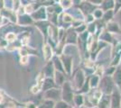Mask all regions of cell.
I'll return each mask as SVG.
<instances>
[{
    "mask_svg": "<svg viewBox=\"0 0 121 108\" xmlns=\"http://www.w3.org/2000/svg\"><path fill=\"white\" fill-rule=\"evenodd\" d=\"M114 6L113 0H105L102 4V9L103 10H108V8H112Z\"/></svg>",
    "mask_w": 121,
    "mask_h": 108,
    "instance_id": "cell-18",
    "label": "cell"
},
{
    "mask_svg": "<svg viewBox=\"0 0 121 108\" xmlns=\"http://www.w3.org/2000/svg\"><path fill=\"white\" fill-rule=\"evenodd\" d=\"M100 88H102V91L108 94H110L113 90V82H112V79L109 77H105L100 83Z\"/></svg>",
    "mask_w": 121,
    "mask_h": 108,
    "instance_id": "cell-2",
    "label": "cell"
},
{
    "mask_svg": "<svg viewBox=\"0 0 121 108\" xmlns=\"http://www.w3.org/2000/svg\"><path fill=\"white\" fill-rule=\"evenodd\" d=\"M54 76H55V83L58 85V86H61L63 85L64 83V76L63 74H61L60 71H57L54 72Z\"/></svg>",
    "mask_w": 121,
    "mask_h": 108,
    "instance_id": "cell-12",
    "label": "cell"
},
{
    "mask_svg": "<svg viewBox=\"0 0 121 108\" xmlns=\"http://www.w3.org/2000/svg\"><path fill=\"white\" fill-rule=\"evenodd\" d=\"M121 7V0H117L116 5H115V12H117V10Z\"/></svg>",
    "mask_w": 121,
    "mask_h": 108,
    "instance_id": "cell-24",
    "label": "cell"
},
{
    "mask_svg": "<svg viewBox=\"0 0 121 108\" xmlns=\"http://www.w3.org/2000/svg\"><path fill=\"white\" fill-rule=\"evenodd\" d=\"M84 79H85V77H84L83 71H82V70H80V71L78 72V74L76 75V77H75L76 88H81V87L83 86V84H84Z\"/></svg>",
    "mask_w": 121,
    "mask_h": 108,
    "instance_id": "cell-6",
    "label": "cell"
},
{
    "mask_svg": "<svg viewBox=\"0 0 121 108\" xmlns=\"http://www.w3.org/2000/svg\"><path fill=\"white\" fill-rule=\"evenodd\" d=\"M60 92L55 88H51L49 90H46L44 94L45 99H50V100H58L60 98Z\"/></svg>",
    "mask_w": 121,
    "mask_h": 108,
    "instance_id": "cell-3",
    "label": "cell"
},
{
    "mask_svg": "<svg viewBox=\"0 0 121 108\" xmlns=\"http://www.w3.org/2000/svg\"><path fill=\"white\" fill-rule=\"evenodd\" d=\"M55 86H56L55 83L52 80V78L47 77L45 80H44L43 84V91H46V90H49L51 88H54Z\"/></svg>",
    "mask_w": 121,
    "mask_h": 108,
    "instance_id": "cell-9",
    "label": "cell"
},
{
    "mask_svg": "<svg viewBox=\"0 0 121 108\" xmlns=\"http://www.w3.org/2000/svg\"><path fill=\"white\" fill-rule=\"evenodd\" d=\"M43 73H44L46 77H52V75H54V72H53V67H52V63H49L47 64V66L44 68Z\"/></svg>",
    "mask_w": 121,
    "mask_h": 108,
    "instance_id": "cell-13",
    "label": "cell"
},
{
    "mask_svg": "<svg viewBox=\"0 0 121 108\" xmlns=\"http://www.w3.org/2000/svg\"><path fill=\"white\" fill-rule=\"evenodd\" d=\"M43 56H44L45 60L49 61V60L52 57V48L50 45L45 43L43 48Z\"/></svg>",
    "mask_w": 121,
    "mask_h": 108,
    "instance_id": "cell-8",
    "label": "cell"
},
{
    "mask_svg": "<svg viewBox=\"0 0 121 108\" xmlns=\"http://www.w3.org/2000/svg\"><path fill=\"white\" fill-rule=\"evenodd\" d=\"M33 17L35 19L40 20V19H45L46 18V13L44 8H41L38 11H36L35 13L33 14Z\"/></svg>",
    "mask_w": 121,
    "mask_h": 108,
    "instance_id": "cell-10",
    "label": "cell"
},
{
    "mask_svg": "<svg viewBox=\"0 0 121 108\" xmlns=\"http://www.w3.org/2000/svg\"><path fill=\"white\" fill-rule=\"evenodd\" d=\"M91 108H96V107H91Z\"/></svg>",
    "mask_w": 121,
    "mask_h": 108,
    "instance_id": "cell-31",
    "label": "cell"
},
{
    "mask_svg": "<svg viewBox=\"0 0 121 108\" xmlns=\"http://www.w3.org/2000/svg\"><path fill=\"white\" fill-rule=\"evenodd\" d=\"M73 102L75 103V104L78 107H80L84 104V98L81 95H77L73 97Z\"/></svg>",
    "mask_w": 121,
    "mask_h": 108,
    "instance_id": "cell-15",
    "label": "cell"
},
{
    "mask_svg": "<svg viewBox=\"0 0 121 108\" xmlns=\"http://www.w3.org/2000/svg\"><path fill=\"white\" fill-rule=\"evenodd\" d=\"M54 103L52 100L50 99H46L43 103L41 104V105L38 108H54Z\"/></svg>",
    "mask_w": 121,
    "mask_h": 108,
    "instance_id": "cell-14",
    "label": "cell"
},
{
    "mask_svg": "<svg viewBox=\"0 0 121 108\" xmlns=\"http://www.w3.org/2000/svg\"><path fill=\"white\" fill-rule=\"evenodd\" d=\"M108 30L111 32H119L120 30H119V27L117 25V24L116 23H109L108 24Z\"/></svg>",
    "mask_w": 121,
    "mask_h": 108,
    "instance_id": "cell-16",
    "label": "cell"
},
{
    "mask_svg": "<svg viewBox=\"0 0 121 108\" xmlns=\"http://www.w3.org/2000/svg\"><path fill=\"white\" fill-rule=\"evenodd\" d=\"M73 91L70 82H64L62 85V92H61V98L66 103L71 104L73 101Z\"/></svg>",
    "mask_w": 121,
    "mask_h": 108,
    "instance_id": "cell-1",
    "label": "cell"
},
{
    "mask_svg": "<svg viewBox=\"0 0 121 108\" xmlns=\"http://www.w3.org/2000/svg\"><path fill=\"white\" fill-rule=\"evenodd\" d=\"M64 21L65 22H72L73 19L71 16H69L68 14H64Z\"/></svg>",
    "mask_w": 121,
    "mask_h": 108,
    "instance_id": "cell-25",
    "label": "cell"
},
{
    "mask_svg": "<svg viewBox=\"0 0 121 108\" xmlns=\"http://www.w3.org/2000/svg\"><path fill=\"white\" fill-rule=\"evenodd\" d=\"M110 106V98L108 95H105L103 97L99 99V108H109Z\"/></svg>",
    "mask_w": 121,
    "mask_h": 108,
    "instance_id": "cell-7",
    "label": "cell"
},
{
    "mask_svg": "<svg viewBox=\"0 0 121 108\" xmlns=\"http://www.w3.org/2000/svg\"><path fill=\"white\" fill-rule=\"evenodd\" d=\"M54 66H55V68L58 70V71L60 72H63V66H62V63H61V60H59L58 58H55L54 59V64H53Z\"/></svg>",
    "mask_w": 121,
    "mask_h": 108,
    "instance_id": "cell-19",
    "label": "cell"
},
{
    "mask_svg": "<svg viewBox=\"0 0 121 108\" xmlns=\"http://www.w3.org/2000/svg\"><path fill=\"white\" fill-rule=\"evenodd\" d=\"M61 63H62V66L65 68L66 72L70 75L71 71V66H72V58L63 55L61 57Z\"/></svg>",
    "mask_w": 121,
    "mask_h": 108,
    "instance_id": "cell-4",
    "label": "cell"
},
{
    "mask_svg": "<svg viewBox=\"0 0 121 108\" xmlns=\"http://www.w3.org/2000/svg\"><path fill=\"white\" fill-rule=\"evenodd\" d=\"M99 77H98L97 75H94L93 77H91V81H90V87L91 88H97L98 85H99Z\"/></svg>",
    "mask_w": 121,
    "mask_h": 108,
    "instance_id": "cell-17",
    "label": "cell"
},
{
    "mask_svg": "<svg viewBox=\"0 0 121 108\" xmlns=\"http://www.w3.org/2000/svg\"><path fill=\"white\" fill-rule=\"evenodd\" d=\"M112 16H113V12L111 10L109 11H107V13L105 14V16H104V21H108L110 20L111 18H112Z\"/></svg>",
    "mask_w": 121,
    "mask_h": 108,
    "instance_id": "cell-22",
    "label": "cell"
},
{
    "mask_svg": "<svg viewBox=\"0 0 121 108\" xmlns=\"http://www.w3.org/2000/svg\"><path fill=\"white\" fill-rule=\"evenodd\" d=\"M68 108H71V107H68Z\"/></svg>",
    "mask_w": 121,
    "mask_h": 108,
    "instance_id": "cell-32",
    "label": "cell"
},
{
    "mask_svg": "<svg viewBox=\"0 0 121 108\" xmlns=\"http://www.w3.org/2000/svg\"><path fill=\"white\" fill-rule=\"evenodd\" d=\"M60 5L63 8H69L72 5V1L71 0H61L60 1Z\"/></svg>",
    "mask_w": 121,
    "mask_h": 108,
    "instance_id": "cell-21",
    "label": "cell"
},
{
    "mask_svg": "<svg viewBox=\"0 0 121 108\" xmlns=\"http://www.w3.org/2000/svg\"><path fill=\"white\" fill-rule=\"evenodd\" d=\"M73 1H74V3H78L79 2V0H73Z\"/></svg>",
    "mask_w": 121,
    "mask_h": 108,
    "instance_id": "cell-30",
    "label": "cell"
},
{
    "mask_svg": "<svg viewBox=\"0 0 121 108\" xmlns=\"http://www.w3.org/2000/svg\"><path fill=\"white\" fill-rule=\"evenodd\" d=\"M69 107V104L66 103L65 101H59L57 102L56 104L54 105V108H68Z\"/></svg>",
    "mask_w": 121,
    "mask_h": 108,
    "instance_id": "cell-20",
    "label": "cell"
},
{
    "mask_svg": "<svg viewBox=\"0 0 121 108\" xmlns=\"http://www.w3.org/2000/svg\"><path fill=\"white\" fill-rule=\"evenodd\" d=\"M25 11L26 12H28V13H31L32 11H33V5H27L26 7H25Z\"/></svg>",
    "mask_w": 121,
    "mask_h": 108,
    "instance_id": "cell-28",
    "label": "cell"
},
{
    "mask_svg": "<svg viewBox=\"0 0 121 108\" xmlns=\"http://www.w3.org/2000/svg\"><path fill=\"white\" fill-rule=\"evenodd\" d=\"M120 101H121L120 94L116 89L115 91H113L112 97H111V105H112V107L113 108L120 107Z\"/></svg>",
    "mask_w": 121,
    "mask_h": 108,
    "instance_id": "cell-5",
    "label": "cell"
},
{
    "mask_svg": "<svg viewBox=\"0 0 121 108\" xmlns=\"http://www.w3.org/2000/svg\"><path fill=\"white\" fill-rule=\"evenodd\" d=\"M28 60V57L27 56H23L22 57V59H21V62L23 63V64H25L26 62Z\"/></svg>",
    "mask_w": 121,
    "mask_h": 108,
    "instance_id": "cell-27",
    "label": "cell"
},
{
    "mask_svg": "<svg viewBox=\"0 0 121 108\" xmlns=\"http://www.w3.org/2000/svg\"><path fill=\"white\" fill-rule=\"evenodd\" d=\"M6 38L8 39V41H14V40L15 39V35L14 34V33H10V34H8V35H7V37H6Z\"/></svg>",
    "mask_w": 121,
    "mask_h": 108,
    "instance_id": "cell-26",
    "label": "cell"
},
{
    "mask_svg": "<svg viewBox=\"0 0 121 108\" xmlns=\"http://www.w3.org/2000/svg\"><path fill=\"white\" fill-rule=\"evenodd\" d=\"M114 81L117 85L118 88H121V68H118L116 69V71L114 73Z\"/></svg>",
    "mask_w": 121,
    "mask_h": 108,
    "instance_id": "cell-11",
    "label": "cell"
},
{
    "mask_svg": "<svg viewBox=\"0 0 121 108\" xmlns=\"http://www.w3.org/2000/svg\"><path fill=\"white\" fill-rule=\"evenodd\" d=\"M89 32H94V31H95V24H93V26H89Z\"/></svg>",
    "mask_w": 121,
    "mask_h": 108,
    "instance_id": "cell-29",
    "label": "cell"
},
{
    "mask_svg": "<svg viewBox=\"0 0 121 108\" xmlns=\"http://www.w3.org/2000/svg\"><path fill=\"white\" fill-rule=\"evenodd\" d=\"M93 16L96 18H100L102 16V11L101 10H95L93 13Z\"/></svg>",
    "mask_w": 121,
    "mask_h": 108,
    "instance_id": "cell-23",
    "label": "cell"
}]
</instances>
